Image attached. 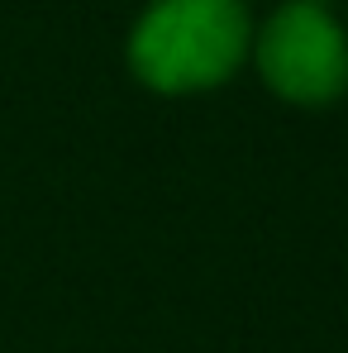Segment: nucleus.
Instances as JSON below:
<instances>
[{
  "mask_svg": "<svg viewBox=\"0 0 348 353\" xmlns=\"http://www.w3.org/2000/svg\"><path fill=\"white\" fill-rule=\"evenodd\" d=\"M248 48L243 0H153L129 34V67L148 91L191 96L229 81Z\"/></svg>",
  "mask_w": 348,
  "mask_h": 353,
  "instance_id": "nucleus-1",
  "label": "nucleus"
},
{
  "mask_svg": "<svg viewBox=\"0 0 348 353\" xmlns=\"http://www.w3.org/2000/svg\"><path fill=\"white\" fill-rule=\"evenodd\" d=\"M253 58L267 91L291 105H329L348 91V34L315 0L282 5L263 24Z\"/></svg>",
  "mask_w": 348,
  "mask_h": 353,
  "instance_id": "nucleus-2",
  "label": "nucleus"
}]
</instances>
